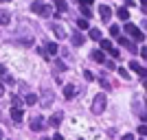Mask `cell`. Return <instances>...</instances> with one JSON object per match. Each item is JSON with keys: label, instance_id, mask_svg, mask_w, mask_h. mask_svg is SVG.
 Listing matches in <instances>:
<instances>
[{"label": "cell", "instance_id": "cell-10", "mask_svg": "<svg viewBox=\"0 0 147 140\" xmlns=\"http://www.w3.org/2000/svg\"><path fill=\"white\" fill-rule=\"evenodd\" d=\"M90 57L97 61V64H105V55L101 53V50H92V55H90Z\"/></svg>", "mask_w": 147, "mask_h": 140}, {"label": "cell", "instance_id": "cell-9", "mask_svg": "<svg viewBox=\"0 0 147 140\" xmlns=\"http://www.w3.org/2000/svg\"><path fill=\"white\" fill-rule=\"evenodd\" d=\"M55 53H57V44H55V42H49L46 46H44V57L55 55Z\"/></svg>", "mask_w": 147, "mask_h": 140}, {"label": "cell", "instance_id": "cell-32", "mask_svg": "<svg viewBox=\"0 0 147 140\" xmlns=\"http://www.w3.org/2000/svg\"><path fill=\"white\" fill-rule=\"evenodd\" d=\"M55 68L57 70H64V61H55Z\"/></svg>", "mask_w": 147, "mask_h": 140}, {"label": "cell", "instance_id": "cell-7", "mask_svg": "<svg viewBox=\"0 0 147 140\" xmlns=\"http://www.w3.org/2000/svg\"><path fill=\"white\" fill-rule=\"evenodd\" d=\"M42 98H44V103H46V105L53 103V98H55L53 90H49V88H42Z\"/></svg>", "mask_w": 147, "mask_h": 140}, {"label": "cell", "instance_id": "cell-21", "mask_svg": "<svg viewBox=\"0 0 147 140\" xmlns=\"http://www.w3.org/2000/svg\"><path fill=\"white\" fill-rule=\"evenodd\" d=\"M101 48H103V50H110V53L114 50V48H112V42H110V40H101Z\"/></svg>", "mask_w": 147, "mask_h": 140}, {"label": "cell", "instance_id": "cell-12", "mask_svg": "<svg viewBox=\"0 0 147 140\" xmlns=\"http://www.w3.org/2000/svg\"><path fill=\"white\" fill-rule=\"evenodd\" d=\"M117 40H119V44H121V46H125L127 50H136V46L129 42V40H125V37H117Z\"/></svg>", "mask_w": 147, "mask_h": 140}, {"label": "cell", "instance_id": "cell-17", "mask_svg": "<svg viewBox=\"0 0 147 140\" xmlns=\"http://www.w3.org/2000/svg\"><path fill=\"white\" fill-rule=\"evenodd\" d=\"M24 103H26V105H35V103H37V96H35V94H31V92H29V94H26V96H24Z\"/></svg>", "mask_w": 147, "mask_h": 140}, {"label": "cell", "instance_id": "cell-37", "mask_svg": "<svg viewBox=\"0 0 147 140\" xmlns=\"http://www.w3.org/2000/svg\"><path fill=\"white\" fill-rule=\"evenodd\" d=\"M53 140H64V138H61L59 134H55V136H53Z\"/></svg>", "mask_w": 147, "mask_h": 140}, {"label": "cell", "instance_id": "cell-29", "mask_svg": "<svg viewBox=\"0 0 147 140\" xmlns=\"http://www.w3.org/2000/svg\"><path fill=\"white\" fill-rule=\"evenodd\" d=\"M105 66L110 68V70H117V64H114V61H105Z\"/></svg>", "mask_w": 147, "mask_h": 140}, {"label": "cell", "instance_id": "cell-39", "mask_svg": "<svg viewBox=\"0 0 147 140\" xmlns=\"http://www.w3.org/2000/svg\"><path fill=\"white\" fill-rule=\"evenodd\" d=\"M143 29H147V20H145V22H143Z\"/></svg>", "mask_w": 147, "mask_h": 140}, {"label": "cell", "instance_id": "cell-1", "mask_svg": "<svg viewBox=\"0 0 147 140\" xmlns=\"http://www.w3.org/2000/svg\"><path fill=\"white\" fill-rule=\"evenodd\" d=\"M123 29H125V33H129V35L134 37L136 42H143V40H145V35L141 33V29H138L136 24H132V22H125V26H123Z\"/></svg>", "mask_w": 147, "mask_h": 140}, {"label": "cell", "instance_id": "cell-15", "mask_svg": "<svg viewBox=\"0 0 147 140\" xmlns=\"http://www.w3.org/2000/svg\"><path fill=\"white\" fill-rule=\"evenodd\" d=\"M79 9H81V13H84L86 18H90V15H92V11H90V5H88V2H81V5H79Z\"/></svg>", "mask_w": 147, "mask_h": 140}, {"label": "cell", "instance_id": "cell-35", "mask_svg": "<svg viewBox=\"0 0 147 140\" xmlns=\"http://www.w3.org/2000/svg\"><path fill=\"white\" fill-rule=\"evenodd\" d=\"M5 72H7V68L2 66V64H0V74H5Z\"/></svg>", "mask_w": 147, "mask_h": 140}, {"label": "cell", "instance_id": "cell-13", "mask_svg": "<svg viewBox=\"0 0 147 140\" xmlns=\"http://www.w3.org/2000/svg\"><path fill=\"white\" fill-rule=\"evenodd\" d=\"M134 112H136L138 116L145 114V107H143V101H141V98H138V101H134Z\"/></svg>", "mask_w": 147, "mask_h": 140}, {"label": "cell", "instance_id": "cell-3", "mask_svg": "<svg viewBox=\"0 0 147 140\" xmlns=\"http://www.w3.org/2000/svg\"><path fill=\"white\" fill-rule=\"evenodd\" d=\"M105 105H108L105 96H103V94H97L94 101H92V112H94V114H101V112L105 110Z\"/></svg>", "mask_w": 147, "mask_h": 140}, {"label": "cell", "instance_id": "cell-24", "mask_svg": "<svg viewBox=\"0 0 147 140\" xmlns=\"http://www.w3.org/2000/svg\"><path fill=\"white\" fill-rule=\"evenodd\" d=\"M110 33H112V37H121V31H119L117 24H112V26H110Z\"/></svg>", "mask_w": 147, "mask_h": 140}, {"label": "cell", "instance_id": "cell-4", "mask_svg": "<svg viewBox=\"0 0 147 140\" xmlns=\"http://www.w3.org/2000/svg\"><path fill=\"white\" fill-rule=\"evenodd\" d=\"M22 118H24L22 110H20V107H11V121H13V125H20Z\"/></svg>", "mask_w": 147, "mask_h": 140}, {"label": "cell", "instance_id": "cell-27", "mask_svg": "<svg viewBox=\"0 0 147 140\" xmlns=\"http://www.w3.org/2000/svg\"><path fill=\"white\" fill-rule=\"evenodd\" d=\"M119 74H121L123 79H129V72L125 70V68H119Z\"/></svg>", "mask_w": 147, "mask_h": 140}, {"label": "cell", "instance_id": "cell-30", "mask_svg": "<svg viewBox=\"0 0 147 140\" xmlns=\"http://www.w3.org/2000/svg\"><path fill=\"white\" fill-rule=\"evenodd\" d=\"M84 79H86V81H92V74L88 72V70H84Z\"/></svg>", "mask_w": 147, "mask_h": 140}, {"label": "cell", "instance_id": "cell-31", "mask_svg": "<svg viewBox=\"0 0 147 140\" xmlns=\"http://www.w3.org/2000/svg\"><path fill=\"white\" fill-rule=\"evenodd\" d=\"M141 57H143V59H147V46H143V48H141Z\"/></svg>", "mask_w": 147, "mask_h": 140}, {"label": "cell", "instance_id": "cell-28", "mask_svg": "<svg viewBox=\"0 0 147 140\" xmlns=\"http://www.w3.org/2000/svg\"><path fill=\"white\" fill-rule=\"evenodd\" d=\"M138 134H141V136H147V125H141V127H138Z\"/></svg>", "mask_w": 147, "mask_h": 140}, {"label": "cell", "instance_id": "cell-33", "mask_svg": "<svg viewBox=\"0 0 147 140\" xmlns=\"http://www.w3.org/2000/svg\"><path fill=\"white\" fill-rule=\"evenodd\" d=\"M121 140H134V136H132V134H125V136H123Z\"/></svg>", "mask_w": 147, "mask_h": 140}, {"label": "cell", "instance_id": "cell-6", "mask_svg": "<svg viewBox=\"0 0 147 140\" xmlns=\"http://www.w3.org/2000/svg\"><path fill=\"white\" fill-rule=\"evenodd\" d=\"M31 129H33V131H42L44 129V118L42 116H35V118L31 121Z\"/></svg>", "mask_w": 147, "mask_h": 140}, {"label": "cell", "instance_id": "cell-20", "mask_svg": "<svg viewBox=\"0 0 147 140\" xmlns=\"http://www.w3.org/2000/svg\"><path fill=\"white\" fill-rule=\"evenodd\" d=\"M70 42H73L75 46H81V44H84V35H73V37H70Z\"/></svg>", "mask_w": 147, "mask_h": 140}, {"label": "cell", "instance_id": "cell-18", "mask_svg": "<svg viewBox=\"0 0 147 140\" xmlns=\"http://www.w3.org/2000/svg\"><path fill=\"white\" fill-rule=\"evenodd\" d=\"M129 70H134L136 74H141V70H143V66H138V64H136V59H132L129 61Z\"/></svg>", "mask_w": 147, "mask_h": 140}, {"label": "cell", "instance_id": "cell-26", "mask_svg": "<svg viewBox=\"0 0 147 140\" xmlns=\"http://www.w3.org/2000/svg\"><path fill=\"white\" fill-rule=\"evenodd\" d=\"M77 26H79L81 31H86L88 29V20H77Z\"/></svg>", "mask_w": 147, "mask_h": 140}, {"label": "cell", "instance_id": "cell-16", "mask_svg": "<svg viewBox=\"0 0 147 140\" xmlns=\"http://www.w3.org/2000/svg\"><path fill=\"white\" fill-rule=\"evenodd\" d=\"M59 123H61V114H55V116H51V118H49V125H53V127H57Z\"/></svg>", "mask_w": 147, "mask_h": 140}, {"label": "cell", "instance_id": "cell-22", "mask_svg": "<svg viewBox=\"0 0 147 140\" xmlns=\"http://www.w3.org/2000/svg\"><path fill=\"white\" fill-rule=\"evenodd\" d=\"M127 18H129L127 9H125V7H121V9H119V20H127Z\"/></svg>", "mask_w": 147, "mask_h": 140}, {"label": "cell", "instance_id": "cell-38", "mask_svg": "<svg viewBox=\"0 0 147 140\" xmlns=\"http://www.w3.org/2000/svg\"><path fill=\"white\" fill-rule=\"evenodd\" d=\"M141 118H143V121H145V123H147V112H145V114H143V116H141Z\"/></svg>", "mask_w": 147, "mask_h": 140}, {"label": "cell", "instance_id": "cell-14", "mask_svg": "<svg viewBox=\"0 0 147 140\" xmlns=\"http://www.w3.org/2000/svg\"><path fill=\"white\" fill-rule=\"evenodd\" d=\"M75 92H77V90H75V85H66V88H64V96H66V98H73Z\"/></svg>", "mask_w": 147, "mask_h": 140}, {"label": "cell", "instance_id": "cell-8", "mask_svg": "<svg viewBox=\"0 0 147 140\" xmlns=\"http://www.w3.org/2000/svg\"><path fill=\"white\" fill-rule=\"evenodd\" d=\"M51 29H53V33H55L59 40H64V37H66V29H64L61 24H51Z\"/></svg>", "mask_w": 147, "mask_h": 140}, {"label": "cell", "instance_id": "cell-40", "mask_svg": "<svg viewBox=\"0 0 147 140\" xmlns=\"http://www.w3.org/2000/svg\"><path fill=\"white\" fill-rule=\"evenodd\" d=\"M0 140H2V131H0Z\"/></svg>", "mask_w": 147, "mask_h": 140}, {"label": "cell", "instance_id": "cell-5", "mask_svg": "<svg viewBox=\"0 0 147 140\" xmlns=\"http://www.w3.org/2000/svg\"><path fill=\"white\" fill-rule=\"evenodd\" d=\"M99 15H101V20H103V22H108V20H110V15H112V9L108 5H101L99 7Z\"/></svg>", "mask_w": 147, "mask_h": 140}, {"label": "cell", "instance_id": "cell-23", "mask_svg": "<svg viewBox=\"0 0 147 140\" xmlns=\"http://www.w3.org/2000/svg\"><path fill=\"white\" fill-rule=\"evenodd\" d=\"M11 105H13V107H20V110H22V98H20V96H11Z\"/></svg>", "mask_w": 147, "mask_h": 140}, {"label": "cell", "instance_id": "cell-34", "mask_svg": "<svg viewBox=\"0 0 147 140\" xmlns=\"http://www.w3.org/2000/svg\"><path fill=\"white\" fill-rule=\"evenodd\" d=\"M141 77H145V79H147V68H143V70H141Z\"/></svg>", "mask_w": 147, "mask_h": 140}, {"label": "cell", "instance_id": "cell-11", "mask_svg": "<svg viewBox=\"0 0 147 140\" xmlns=\"http://www.w3.org/2000/svg\"><path fill=\"white\" fill-rule=\"evenodd\" d=\"M11 22V15H9V11H0V26H7Z\"/></svg>", "mask_w": 147, "mask_h": 140}, {"label": "cell", "instance_id": "cell-2", "mask_svg": "<svg viewBox=\"0 0 147 140\" xmlns=\"http://www.w3.org/2000/svg\"><path fill=\"white\" fill-rule=\"evenodd\" d=\"M31 11H33V13H40L42 18H49V15H51V7L44 5V2H33V5H31Z\"/></svg>", "mask_w": 147, "mask_h": 140}, {"label": "cell", "instance_id": "cell-19", "mask_svg": "<svg viewBox=\"0 0 147 140\" xmlns=\"http://www.w3.org/2000/svg\"><path fill=\"white\" fill-rule=\"evenodd\" d=\"M90 37L94 40V42H101V31L99 29H90Z\"/></svg>", "mask_w": 147, "mask_h": 140}, {"label": "cell", "instance_id": "cell-25", "mask_svg": "<svg viewBox=\"0 0 147 140\" xmlns=\"http://www.w3.org/2000/svg\"><path fill=\"white\" fill-rule=\"evenodd\" d=\"M55 7H57V11H66V2H64V0H57V2H55Z\"/></svg>", "mask_w": 147, "mask_h": 140}, {"label": "cell", "instance_id": "cell-36", "mask_svg": "<svg viewBox=\"0 0 147 140\" xmlns=\"http://www.w3.org/2000/svg\"><path fill=\"white\" fill-rule=\"evenodd\" d=\"M2 94H5V85L0 83V96H2Z\"/></svg>", "mask_w": 147, "mask_h": 140}]
</instances>
